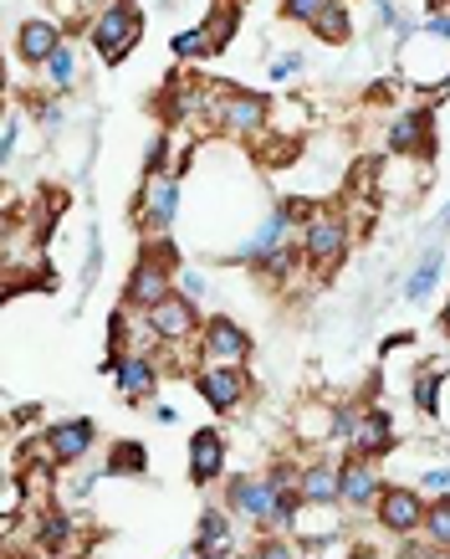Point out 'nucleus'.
<instances>
[{
	"instance_id": "obj_1",
	"label": "nucleus",
	"mask_w": 450,
	"mask_h": 559,
	"mask_svg": "<svg viewBox=\"0 0 450 559\" xmlns=\"http://www.w3.org/2000/svg\"><path fill=\"white\" fill-rule=\"evenodd\" d=\"M138 36H144V16H138L134 0L102 5L98 16H93V26H87V41H93V51H98L108 68L129 62V51L138 47Z\"/></svg>"
},
{
	"instance_id": "obj_2",
	"label": "nucleus",
	"mask_w": 450,
	"mask_h": 559,
	"mask_svg": "<svg viewBox=\"0 0 450 559\" xmlns=\"http://www.w3.org/2000/svg\"><path fill=\"white\" fill-rule=\"evenodd\" d=\"M297 252L313 272H333L349 257V221L338 216V211H313V216L302 221Z\"/></svg>"
},
{
	"instance_id": "obj_3",
	"label": "nucleus",
	"mask_w": 450,
	"mask_h": 559,
	"mask_svg": "<svg viewBox=\"0 0 450 559\" xmlns=\"http://www.w3.org/2000/svg\"><path fill=\"white\" fill-rule=\"evenodd\" d=\"M210 119L226 139L246 144V139H262L271 129V103L262 93H220V98H210Z\"/></svg>"
},
{
	"instance_id": "obj_4",
	"label": "nucleus",
	"mask_w": 450,
	"mask_h": 559,
	"mask_svg": "<svg viewBox=\"0 0 450 559\" xmlns=\"http://www.w3.org/2000/svg\"><path fill=\"white\" fill-rule=\"evenodd\" d=\"M36 457L57 462V467H83L93 457V447H98V426L87 421V416H72V421H51L41 431V441H32Z\"/></svg>"
},
{
	"instance_id": "obj_5",
	"label": "nucleus",
	"mask_w": 450,
	"mask_h": 559,
	"mask_svg": "<svg viewBox=\"0 0 450 559\" xmlns=\"http://www.w3.org/2000/svg\"><path fill=\"white\" fill-rule=\"evenodd\" d=\"M425 513H430V498H425L419 488H404V483H384L379 503H374L379 528H384V534H394V539L425 534Z\"/></svg>"
},
{
	"instance_id": "obj_6",
	"label": "nucleus",
	"mask_w": 450,
	"mask_h": 559,
	"mask_svg": "<svg viewBox=\"0 0 450 559\" xmlns=\"http://www.w3.org/2000/svg\"><path fill=\"white\" fill-rule=\"evenodd\" d=\"M200 304H190L184 293H169L159 308L144 313V334L154 344H200Z\"/></svg>"
},
{
	"instance_id": "obj_7",
	"label": "nucleus",
	"mask_w": 450,
	"mask_h": 559,
	"mask_svg": "<svg viewBox=\"0 0 450 559\" xmlns=\"http://www.w3.org/2000/svg\"><path fill=\"white\" fill-rule=\"evenodd\" d=\"M195 390H200V401L216 416H231L251 401V370L246 365H210L205 359V370H195Z\"/></svg>"
},
{
	"instance_id": "obj_8",
	"label": "nucleus",
	"mask_w": 450,
	"mask_h": 559,
	"mask_svg": "<svg viewBox=\"0 0 450 559\" xmlns=\"http://www.w3.org/2000/svg\"><path fill=\"white\" fill-rule=\"evenodd\" d=\"M180 175H149L144 190H138V226L149 231V237H169L174 231V221H180Z\"/></svg>"
},
{
	"instance_id": "obj_9",
	"label": "nucleus",
	"mask_w": 450,
	"mask_h": 559,
	"mask_svg": "<svg viewBox=\"0 0 450 559\" xmlns=\"http://www.w3.org/2000/svg\"><path fill=\"white\" fill-rule=\"evenodd\" d=\"M174 293V267L169 262H159V257H138L134 272H129V283H123V308H138V313H149V308H159Z\"/></svg>"
},
{
	"instance_id": "obj_10",
	"label": "nucleus",
	"mask_w": 450,
	"mask_h": 559,
	"mask_svg": "<svg viewBox=\"0 0 450 559\" xmlns=\"http://www.w3.org/2000/svg\"><path fill=\"white\" fill-rule=\"evenodd\" d=\"M384 492V477H379V462L358 457V452H349V457L338 462V503L349 513H364L379 503Z\"/></svg>"
},
{
	"instance_id": "obj_11",
	"label": "nucleus",
	"mask_w": 450,
	"mask_h": 559,
	"mask_svg": "<svg viewBox=\"0 0 450 559\" xmlns=\"http://www.w3.org/2000/svg\"><path fill=\"white\" fill-rule=\"evenodd\" d=\"M200 355L210 359V365H246V359H251L246 323H235L231 313L205 319V329H200Z\"/></svg>"
},
{
	"instance_id": "obj_12",
	"label": "nucleus",
	"mask_w": 450,
	"mask_h": 559,
	"mask_svg": "<svg viewBox=\"0 0 450 559\" xmlns=\"http://www.w3.org/2000/svg\"><path fill=\"white\" fill-rule=\"evenodd\" d=\"M108 374H113L118 395L129 401V406H144L154 390H159V365L149 355H138V349H123V355L108 359Z\"/></svg>"
},
{
	"instance_id": "obj_13",
	"label": "nucleus",
	"mask_w": 450,
	"mask_h": 559,
	"mask_svg": "<svg viewBox=\"0 0 450 559\" xmlns=\"http://www.w3.org/2000/svg\"><path fill=\"white\" fill-rule=\"evenodd\" d=\"M389 154L404 159H430L435 154V114L430 108H404L389 123Z\"/></svg>"
},
{
	"instance_id": "obj_14",
	"label": "nucleus",
	"mask_w": 450,
	"mask_h": 559,
	"mask_svg": "<svg viewBox=\"0 0 450 559\" xmlns=\"http://www.w3.org/2000/svg\"><path fill=\"white\" fill-rule=\"evenodd\" d=\"M292 437H297L302 447L343 441V401H313V406H297V416H292Z\"/></svg>"
},
{
	"instance_id": "obj_15",
	"label": "nucleus",
	"mask_w": 450,
	"mask_h": 559,
	"mask_svg": "<svg viewBox=\"0 0 450 559\" xmlns=\"http://www.w3.org/2000/svg\"><path fill=\"white\" fill-rule=\"evenodd\" d=\"M400 447V431H394V416L384 406H368L364 416H358V431H353V441H349V452H358V457H368V462H384L389 452Z\"/></svg>"
},
{
	"instance_id": "obj_16",
	"label": "nucleus",
	"mask_w": 450,
	"mask_h": 559,
	"mask_svg": "<svg viewBox=\"0 0 450 559\" xmlns=\"http://www.w3.org/2000/svg\"><path fill=\"white\" fill-rule=\"evenodd\" d=\"M62 41H68V32H62L57 21H47V16H32V21H21L16 26V57L26 62V68H36V72L57 57Z\"/></svg>"
},
{
	"instance_id": "obj_17",
	"label": "nucleus",
	"mask_w": 450,
	"mask_h": 559,
	"mask_svg": "<svg viewBox=\"0 0 450 559\" xmlns=\"http://www.w3.org/2000/svg\"><path fill=\"white\" fill-rule=\"evenodd\" d=\"M226 477V437H220L216 426H205L190 437V483L195 488H210Z\"/></svg>"
},
{
	"instance_id": "obj_18",
	"label": "nucleus",
	"mask_w": 450,
	"mask_h": 559,
	"mask_svg": "<svg viewBox=\"0 0 450 559\" xmlns=\"http://www.w3.org/2000/svg\"><path fill=\"white\" fill-rule=\"evenodd\" d=\"M297 498L302 503H313V509H343V503H338V462H328V457L302 462Z\"/></svg>"
},
{
	"instance_id": "obj_19",
	"label": "nucleus",
	"mask_w": 450,
	"mask_h": 559,
	"mask_svg": "<svg viewBox=\"0 0 450 559\" xmlns=\"http://www.w3.org/2000/svg\"><path fill=\"white\" fill-rule=\"evenodd\" d=\"M440 277H446V247L435 241L430 252L415 262V272L404 277V304H425V298L440 288Z\"/></svg>"
},
{
	"instance_id": "obj_20",
	"label": "nucleus",
	"mask_w": 450,
	"mask_h": 559,
	"mask_svg": "<svg viewBox=\"0 0 450 559\" xmlns=\"http://www.w3.org/2000/svg\"><path fill=\"white\" fill-rule=\"evenodd\" d=\"M41 78H47V87L57 93V98H62V93H72V87L83 83V47L68 36V41L57 47V57L41 68Z\"/></svg>"
},
{
	"instance_id": "obj_21",
	"label": "nucleus",
	"mask_w": 450,
	"mask_h": 559,
	"mask_svg": "<svg viewBox=\"0 0 450 559\" xmlns=\"http://www.w3.org/2000/svg\"><path fill=\"white\" fill-rule=\"evenodd\" d=\"M235 513L231 509H200V524H195V549H226L235 544V528H231Z\"/></svg>"
},
{
	"instance_id": "obj_22",
	"label": "nucleus",
	"mask_w": 450,
	"mask_h": 559,
	"mask_svg": "<svg viewBox=\"0 0 450 559\" xmlns=\"http://www.w3.org/2000/svg\"><path fill=\"white\" fill-rule=\"evenodd\" d=\"M102 473L108 477H144L149 473L144 441H113V447H108V462H102Z\"/></svg>"
},
{
	"instance_id": "obj_23",
	"label": "nucleus",
	"mask_w": 450,
	"mask_h": 559,
	"mask_svg": "<svg viewBox=\"0 0 450 559\" xmlns=\"http://www.w3.org/2000/svg\"><path fill=\"white\" fill-rule=\"evenodd\" d=\"M307 32H313L317 41H328V47H343V41H349V36H353L349 0H333V5H328V11H323V16H317L313 26H307Z\"/></svg>"
},
{
	"instance_id": "obj_24",
	"label": "nucleus",
	"mask_w": 450,
	"mask_h": 559,
	"mask_svg": "<svg viewBox=\"0 0 450 559\" xmlns=\"http://www.w3.org/2000/svg\"><path fill=\"white\" fill-rule=\"evenodd\" d=\"M410 395H415V406L425 411V416H440V395H446V370H419L415 385H410Z\"/></svg>"
},
{
	"instance_id": "obj_25",
	"label": "nucleus",
	"mask_w": 450,
	"mask_h": 559,
	"mask_svg": "<svg viewBox=\"0 0 450 559\" xmlns=\"http://www.w3.org/2000/svg\"><path fill=\"white\" fill-rule=\"evenodd\" d=\"M169 51L180 57V62H195V57H210V32H205V21L200 26H184V32H174L169 36Z\"/></svg>"
},
{
	"instance_id": "obj_26",
	"label": "nucleus",
	"mask_w": 450,
	"mask_h": 559,
	"mask_svg": "<svg viewBox=\"0 0 450 559\" xmlns=\"http://www.w3.org/2000/svg\"><path fill=\"white\" fill-rule=\"evenodd\" d=\"M425 544L450 555V498H430V513H425Z\"/></svg>"
},
{
	"instance_id": "obj_27",
	"label": "nucleus",
	"mask_w": 450,
	"mask_h": 559,
	"mask_svg": "<svg viewBox=\"0 0 450 559\" xmlns=\"http://www.w3.org/2000/svg\"><path fill=\"white\" fill-rule=\"evenodd\" d=\"M68 539H72V519L62 509H51L36 519V544H41V549H62Z\"/></svg>"
},
{
	"instance_id": "obj_28",
	"label": "nucleus",
	"mask_w": 450,
	"mask_h": 559,
	"mask_svg": "<svg viewBox=\"0 0 450 559\" xmlns=\"http://www.w3.org/2000/svg\"><path fill=\"white\" fill-rule=\"evenodd\" d=\"M174 293H184L190 304H200L205 293H210V277L200 267H174Z\"/></svg>"
},
{
	"instance_id": "obj_29",
	"label": "nucleus",
	"mask_w": 450,
	"mask_h": 559,
	"mask_svg": "<svg viewBox=\"0 0 450 559\" xmlns=\"http://www.w3.org/2000/svg\"><path fill=\"white\" fill-rule=\"evenodd\" d=\"M333 0H282V21H297V26H313Z\"/></svg>"
},
{
	"instance_id": "obj_30",
	"label": "nucleus",
	"mask_w": 450,
	"mask_h": 559,
	"mask_svg": "<svg viewBox=\"0 0 450 559\" xmlns=\"http://www.w3.org/2000/svg\"><path fill=\"white\" fill-rule=\"evenodd\" d=\"M51 467H57V462H26V473H21V488L32 492V498H41V492H51Z\"/></svg>"
},
{
	"instance_id": "obj_31",
	"label": "nucleus",
	"mask_w": 450,
	"mask_h": 559,
	"mask_svg": "<svg viewBox=\"0 0 450 559\" xmlns=\"http://www.w3.org/2000/svg\"><path fill=\"white\" fill-rule=\"evenodd\" d=\"M251 559H297V549H292V534H262V544L251 549Z\"/></svg>"
},
{
	"instance_id": "obj_32",
	"label": "nucleus",
	"mask_w": 450,
	"mask_h": 559,
	"mask_svg": "<svg viewBox=\"0 0 450 559\" xmlns=\"http://www.w3.org/2000/svg\"><path fill=\"white\" fill-rule=\"evenodd\" d=\"M297 72H302V51H282V57H271V62H267V78L277 87H287Z\"/></svg>"
},
{
	"instance_id": "obj_33",
	"label": "nucleus",
	"mask_w": 450,
	"mask_h": 559,
	"mask_svg": "<svg viewBox=\"0 0 450 559\" xmlns=\"http://www.w3.org/2000/svg\"><path fill=\"white\" fill-rule=\"evenodd\" d=\"M205 32H210V47H226V41H231L235 36V5H226V11H216V16L205 21Z\"/></svg>"
},
{
	"instance_id": "obj_34",
	"label": "nucleus",
	"mask_w": 450,
	"mask_h": 559,
	"mask_svg": "<svg viewBox=\"0 0 450 559\" xmlns=\"http://www.w3.org/2000/svg\"><path fill=\"white\" fill-rule=\"evenodd\" d=\"M16 144H21V114L11 108L5 123H0V165H11V159H16Z\"/></svg>"
},
{
	"instance_id": "obj_35",
	"label": "nucleus",
	"mask_w": 450,
	"mask_h": 559,
	"mask_svg": "<svg viewBox=\"0 0 450 559\" xmlns=\"http://www.w3.org/2000/svg\"><path fill=\"white\" fill-rule=\"evenodd\" d=\"M32 114H36V123H41V129H51V134L62 129V103H57V98H36Z\"/></svg>"
},
{
	"instance_id": "obj_36",
	"label": "nucleus",
	"mask_w": 450,
	"mask_h": 559,
	"mask_svg": "<svg viewBox=\"0 0 450 559\" xmlns=\"http://www.w3.org/2000/svg\"><path fill=\"white\" fill-rule=\"evenodd\" d=\"M419 492H430V498H450V467H430V473H419Z\"/></svg>"
},
{
	"instance_id": "obj_37",
	"label": "nucleus",
	"mask_w": 450,
	"mask_h": 559,
	"mask_svg": "<svg viewBox=\"0 0 450 559\" xmlns=\"http://www.w3.org/2000/svg\"><path fill=\"white\" fill-rule=\"evenodd\" d=\"M374 21H379V26H389V32H400V5H394V0H374Z\"/></svg>"
},
{
	"instance_id": "obj_38",
	"label": "nucleus",
	"mask_w": 450,
	"mask_h": 559,
	"mask_svg": "<svg viewBox=\"0 0 450 559\" xmlns=\"http://www.w3.org/2000/svg\"><path fill=\"white\" fill-rule=\"evenodd\" d=\"M154 421H159V426H174V421H180V411H174V406H154Z\"/></svg>"
},
{
	"instance_id": "obj_39",
	"label": "nucleus",
	"mask_w": 450,
	"mask_h": 559,
	"mask_svg": "<svg viewBox=\"0 0 450 559\" xmlns=\"http://www.w3.org/2000/svg\"><path fill=\"white\" fill-rule=\"evenodd\" d=\"M435 231H450V201H446V211L435 216Z\"/></svg>"
},
{
	"instance_id": "obj_40",
	"label": "nucleus",
	"mask_w": 450,
	"mask_h": 559,
	"mask_svg": "<svg viewBox=\"0 0 450 559\" xmlns=\"http://www.w3.org/2000/svg\"><path fill=\"white\" fill-rule=\"evenodd\" d=\"M440 329L450 334V298H446V308H440Z\"/></svg>"
},
{
	"instance_id": "obj_41",
	"label": "nucleus",
	"mask_w": 450,
	"mask_h": 559,
	"mask_svg": "<svg viewBox=\"0 0 450 559\" xmlns=\"http://www.w3.org/2000/svg\"><path fill=\"white\" fill-rule=\"evenodd\" d=\"M180 559H200V555H195V549H190V555H180Z\"/></svg>"
}]
</instances>
